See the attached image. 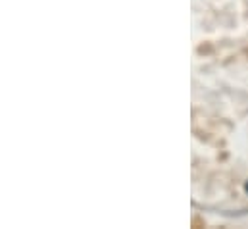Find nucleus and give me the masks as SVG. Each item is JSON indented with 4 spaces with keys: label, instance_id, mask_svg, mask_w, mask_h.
Here are the masks:
<instances>
[{
    "label": "nucleus",
    "instance_id": "f257e3e1",
    "mask_svg": "<svg viewBox=\"0 0 248 229\" xmlns=\"http://www.w3.org/2000/svg\"><path fill=\"white\" fill-rule=\"evenodd\" d=\"M247 191H248V185H247Z\"/></svg>",
    "mask_w": 248,
    "mask_h": 229
}]
</instances>
